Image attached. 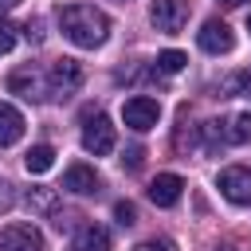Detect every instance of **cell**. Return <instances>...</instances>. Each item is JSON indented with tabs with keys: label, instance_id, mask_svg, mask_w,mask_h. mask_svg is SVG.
Returning <instances> with one entry per match:
<instances>
[{
	"label": "cell",
	"instance_id": "1",
	"mask_svg": "<svg viewBox=\"0 0 251 251\" xmlns=\"http://www.w3.org/2000/svg\"><path fill=\"white\" fill-rule=\"evenodd\" d=\"M59 27L75 47H102L110 35V20L94 4H67L59 12Z\"/></svg>",
	"mask_w": 251,
	"mask_h": 251
},
{
	"label": "cell",
	"instance_id": "2",
	"mask_svg": "<svg viewBox=\"0 0 251 251\" xmlns=\"http://www.w3.org/2000/svg\"><path fill=\"white\" fill-rule=\"evenodd\" d=\"M0 251H43V231L35 224L12 220L0 227Z\"/></svg>",
	"mask_w": 251,
	"mask_h": 251
},
{
	"label": "cell",
	"instance_id": "3",
	"mask_svg": "<svg viewBox=\"0 0 251 251\" xmlns=\"http://www.w3.org/2000/svg\"><path fill=\"white\" fill-rule=\"evenodd\" d=\"M78 82H82V67H78V59H55V63H51V71H47V94H51V98H67V94H75Z\"/></svg>",
	"mask_w": 251,
	"mask_h": 251
},
{
	"label": "cell",
	"instance_id": "4",
	"mask_svg": "<svg viewBox=\"0 0 251 251\" xmlns=\"http://www.w3.org/2000/svg\"><path fill=\"white\" fill-rule=\"evenodd\" d=\"M122 122H126L133 133H145V129H153V126L161 122V106H157V98H149V94H137V98H129V102L122 106Z\"/></svg>",
	"mask_w": 251,
	"mask_h": 251
},
{
	"label": "cell",
	"instance_id": "5",
	"mask_svg": "<svg viewBox=\"0 0 251 251\" xmlns=\"http://www.w3.org/2000/svg\"><path fill=\"white\" fill-rule=\"evenodd\" d=\"M149 20H153L157 31L176 35V31L188 24V0H153V4H149Z\"/></svg>",
	"mask_w": 251,
	"mask_h": 251
},
{
	"label": "cell",
	"instance_id": "6",
	"mask_svg": "<svg viewBox=\"0 0 251 251\" xmlns=\"http://www.w3.org/2000/svg\"><path fill=\"white\" fill-rule=\"evenodd\" d=\"M82 149L94 153V157L114 153V122H110L106 114H94V118L82 126Z\"/></svg>",
	"mask_w": 251,
	"mask_h": 251
},
{
	"label": "cell",
	"instance_id": "7",
	"mask_svg": "<svg viewBox=\"0 0 251 251\" xmlns=\"http://www.w3.org/2000/svg\"><path fill=\"white\" fill-rule=\"evenodd\" d=\"M216 188H220L224 200H231V204H239V208L251 204V169H243V165L224 169L220 180H216Z\"/></svg>",
	"mask_w": 251,
	"mask_h": 251
},
{
	"label": "cell",
	"instance_id": "8",
	"mask_svg": "<svg viewBox=\"0 0 251 251\" xmlns=\"http://www.w3.org/2000/svg\"><path fill=\"white\" fill-rule=\"evenodd\" d=\"M196 43H200V51H208V55H227V51L235 47V31H231L224 20H204V27L196 31Z\"/></svg>",
	"mask_w": 251,
	"mask_h": 251
},
{
	"label": "cell",
	"instance_id": "9",
	"mask_svg": "<svg viewBox=\"0 0 251 251\" xmlns=\"http://www.w3.org/2000/svg\"><path fill=\"white\" fill-rule=\"evenodd\" d=\"M63 188L75 192V196H94V192H102V176L90 165H71L63 173Z\"/></svg>",
	"mask_w": 251,
	"mask_h": 251
},
{
	"label": "cell",
	"instance_id": "10",
	"mask_svg": "<svg viewBox=\"0 0 251 251\" xmlns=\"http://www.w3.org/2000/svg\"><path fill=\"white\" fill-rule=\"evenodd\" d=\"M180 192H184V180H180L176 173H161V176L149 180V200H153L157 208H173V204L180 200Z\"/></svg>",
	"mask_w": 251,
	"mask_h": 251
},
{
	"label": "cell",
	"instance_id": "11",
	"mask_svg": "<svg viewBox=\"0 0 251 251\" xmlns=\"http://www.w3.org/2000/svg\"><path fill=\"white\" fill-rule=\"evenodd\" d=\"M8 90L12 94H24V98H47V86H43V78L31 71V67H20V71H12L8 75Z\"/></svg>",
	"mask_w": 251,
	"mask_h": 251
},
{
	"label": "cell",
	"instance_id": "12",
	"mask_svg": "<svg viewBox=\"0 0 251 251\" xmlns=\"http://www.w3.org/2000/svg\"><path fill=\"white\" fill-rule=\"evenodd\" d=\"M24 137V114L0 98V145H16Z\"/></svg>",
	"mask_w": 251,
	"mask_h": 251
},
{
	"label": "cell",
	"instance_id": "13",
	"mask_svg": "<svg viewBox=\"0 0 251 251\" xmlns=\"http://www.w3.org/2000/svg\"><path fill=\"white\" fill-rule=\"evenodd\" d=\"M75 251H110V231L98 224H82L75 231Z\"/></svg>",
	"mask_w": 251,
	"mask_h": 251
},
{
	"label": "cell",
	"instance_id": "14",
	"mask_svg": "<svg viewBox=\"0 0 251 251\" xmlns=\"http://www.w3.org/2000/svg\"><path fill=\"white\" fill-rule=\"evenodd\" d=\"M224 126V141H231V145H251V114H235V118H227V122H220Z\"/></svg>",
	"mask_w": 251,
	"mask_h": 251
},
{
	"label": "cell",
	"instance_id": "15",
	"mask_svg": "<svg viewBox=\"0 0 251 251\" xmlns=\"http://www.w3.org/2000/svg\"><path fill=\"white\" fill-rule=\"evenodd\" d=\"M51 165H55V149H51V145H31V149L24 153V169H27L31 176L47 173Z\"/></svg>",
	"mask_w": 251,
	"mask_h": 251
},
{
	"label": "cell",
	"instance_id": "16",
	"mask_svg": "<svg viewBox=\"0 0 251 251\" xmlns=\"http://www.w3.org/2000/svg\"><path fill=\"white\" fill-rule=\"evenodd\" d=\"M184 63H188L184 51H161L157 55V71L161 75H176V71H184Z\"/></svg>",
	"mask_w": 251,
	"mask_h": 251
},
{
	"label": "cell",
	"instance_id": "17",
	"mask_svg": "<svg viewBox=\"0 0 251 251\" xmlns=\"http://www.w3.org/2000/svg\"><path fill=\"white\" fill-rule=\"evenodd\" d=\"M114 220H118L122 227H133V224H137V208H133L129 200H118V204H114Z\"/></svg>",
	"mask_w": 251,
	"mask_h": 251
},
{
	"label": "cell",
	"instance_id": "18",
	"mask_svg": "<svg viewBox=\"0 0 251 251\" xmlns=\"http://www.w3.org/2000/svg\"><path fill=\"white\" fill-rule=\"evenodd\" d=\"M243 86H251V78H247V75H231V78L220 82V98H231V94L243 90Z\"/></svg>",
	"mask_w": 251,
	"mask_h": 251
},
{
	"label": "cell",
	"instance_id": "19",
	"mask_svg": "<svg viewBox=\"0 0 251 251\" xmlns=\"http://www.w3.org/2000/svg\"><path fill=\"white\" fill-rule=\"evenodd\" d=\"M27 204H35V208L51 212V208H55V192H47V188H31V192H27Z\"/></svg>",
	"mask_w": 251,
	"mask_h": 251
},
{
	"label": "cell",
	"instance_id": "20",
	"mask_svg": "<svg viewBox=\"0 0 251 251\" xmlns=\"http://www.w3.org/2000/svg\"><path fill=\"white\" fill-rule=\"evenodd\" d=\"M141 161H145V149H141V145H129V149L122 153V165H126L129 173H137V169H141Z\"/></svg>",
	"mask_w": 251,
	"mask_h": 251
},
{
	"label": "cell",
	"instance_id": "21",
	"mask_svg": "<svg viewBox=\"0 0 251 251\" xmlns=\"http://www.w3.org/2000/svg\"><path fill=\"white\" fill-rule=\"evenodd\" d=\"M133 251H176V243H173V239H165V235H157V239H141Z\"/></svg>",
	"mask_w": 251,
	"mask_h": 251
},
{
	"label": "cell",
	"instance_id": "22",
	"mask_svg": "<svg viewBox=\"0 0 251 251\" xmlns=\"http://www.w3.org/2000/svg\"><path fill=\"white\" fill-rule=\"evenodd\" d=\"M12 47H16V27H12V24H4V20H0V55H8V51H12Z\"/></svg>",
	"mask_w": 251,
	"mask_h": 251
},
{
	"label": "cell",
	"instance_id": "23",
	"mask_svg": "<svg viewBox=\"0 0 251 251\" xmlns=\"http://www.w3.org/2000/svg\"><path fill=\"white\" fill-rule=\"evenodd\" d=\"M12 200H16V196H12V184H8V180H0V212H8V208H12Z\"/></svg>",
	"mask_w": 251,
	"mask_h": 251
},
{
	"label": "cell",
	"instance_id": "24",
	"mask_svg": "<svg viewBox=\"0 0 251 251\" xmlns=\"http://www.w3.org/2000/svg\"><path fill=\"white\" fill-rule=\"evenodd\" d=\"M16 4H20V0H0V12H12Z\"/></svg>",
	"mask_w": 251,
	"mask_h": 251
},
{
	"label": "cell",
	"instance_id": "25",
	"mask_svg": "<svg viewBox=\"0 0 251 251\" xmlns=\"http://www.w3.org/2000/svg\"><path fill=\"white\" fill-rule=\"evenodd\" d=\"M220 4H224V8H235V4H243V0H220Z\"/></svg>",
	"mask_w": 251,
	"mask_h": 251
},
{
	"label": "cell",
	"instance_id": "26",
	"mask_svg": "<svg viewBox=\"0 0 251 251\" xmlns=\"http://www.w3.org/2000/svg\"><path fill=\"white\" fill-rule=\"evenodd\" d=\"M247 31H251V16H247Z\"/></svg>",
	"mask_w": 251,
	"mask_h": 251
},
{
	"label": "cell",
	"instance_id": "27",
	"mask_svg": "<svg viewBox=\"0 0 251 251\" xmlns=\"http://www.w3.org/2000/svg\"><path fill=\"white\" fill-rule=\"evenodd\" d=\"M220 251H231V247H220Z\"/></svg>",
	"mask_w": 251,
	"mask_h": 251
},
{
	"label": "cell",
	"instance_id": "28",
	"mask_svg": "<svg viewBox=\"0 0 251 251\" xmlns=\"http://www.w3.org/2000/svg\"><path fill=\"white\" fill-rule=\"evenodd\" d=\"M122 4H126V0H122Z\"/></svg>",
	"mask_w": 251,
	"mask_h": 251
}]
</instances>
